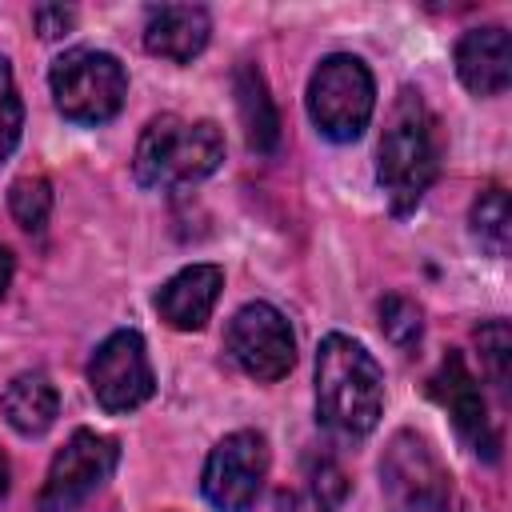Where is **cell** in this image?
<instances>
[{
    "instance_id": "obj_8",
    "label": "cell",
    "mask_w": 512,
    "mask_h": 512,
    "mask_svg": "<svg viewBox=\"0 0 512 512\" xmlns=\"http://www.w3.org/2000/svg\"><path fill=\"white\" fill-rule=\"evenodd\" d=\"M116 460H120V444L112 436L76 428L48 464V476L40 488V512H72L112 476Z\"/></svg>"
},
{
    "instance_id": "obj_18",
    "label": "cell",
    "mask_w": 512,
    "mask_h": 512,
    "mask_svg": "<svg viewBox=\"0 0 512 512\" xmlns=\"http://www.w3.org/2000/svg\"><path fill=\"white\" fill-rule=\"evenodd\" d=\"M8 212L24 232H40L52 216V184L44 176H20L8 188Z\"/></svg>"
},
{
    "instance_id": "obj_2",
    "label": "cell",
    "mask_w": 512,
    "mask_h": 512,
    "mask_svg": "<svg viewBox=\"0 0 512 512\" xmlns=\"http://www.w3.org/2000/svg\"><path fill=\"white\" fill-rule=\"evenodd\" d=\"M440 172V136L436 120L416 88H400L388 108L380 148H376V176L396 216L416 208Z\"/></svg>"
},
{
    "instance_id": "obj_15",
    "label": "cell",
    "mask_w": 512,
    "mask_h": 512,
    "mask_svg": "<svg viewBox=\"0 0 512 512\" xmlns=\"http://www.w3.org/2000/svg\"><path fill=\"white\" fill-rule=\"evenodd\" d=\"M232 92H236V112H240V128L252 152H272L280 144V116L276 104L268 96L264 72L256 64H240L232 76Z\"/></svg>"
},
{
    "instance_id": "obj_20",
    "label": "cell",
    "mask_w": 512,
    "mask_h": 512,
    "mask_svg": "<svg viewBox=\"0 0 512 512\" xmlns=\"http://www.w3.org/2000/svg\"><path fill=\"white\" fill-rule=\"evenodd\" d=\"M476 344H480V364L488 372V380L496 384V392H508V364H512V332L504 320H488L476 328Z\"/></svg>"
},
{
    "instance_id": "obj_12",
    "label": "cell",
    "mask_w": 512,
    "mask_h": 512,
    "mask_svg": "<svg viewBox=\"0 0 512 512\" xmlns=\"http://www.w3.org/2000/svg\"><path fill=\"white\" fill-rule=\"evenodd\" d=\"M456 76L472 96H500L512 80V40L500 24L468 28L456 40Z\"/></svg>"
},
{
    "instance_id": "obj_3",
    "label": "cell",
    "mask_w": 512,
    "mask_h": 512,
    "mask_svg": "<svg viewBox=\"0 0 512 512\" xmlns=\"http://www.w3.org/2000/svg\"><path fill=\"white\" fill-rule=\"evenodd\" d=\"M224 160V136L212 120H180L156 116L140 132L132 176L144 188H184L212 176Z\"/></svg>"
},
{
    "instance_id": "obj_17",
    "label": "cell",
    "mask_w": 512,
    "mask_h": 512,
    "mask_svg": "<svg viewBox=\"0 0 512 512\" xmlns=\"http://www.w3.org/2000/svg\"><path fill=\"white\" fill-rule=\"evenodd\" d=\"M472 236L480 240V248L488 256H508L512 244V208H508V192L504 188H484L472 200Z\"/></svg>"
},
{
    "instance_id": "obj_23",
    "label": "cell",
    "mask_w": 512,
    "mask_h": 512,
    "mask_svg": "<svg viewBox=\"0 0 512 512\" xmlns=\"http://www.w3.org/2000/svg\"><path fill=\"white\" fill-rule=\"evenodd\" d=\"M276 512H332V500L316 488H300V492H284L276 500Z\"/></svg>"
},
{
    "instance_id": "obj_11",
    "label": "cell",
    "mask_w": 512,
    "mask_h": 512,
    "mask_svg": "<svg viewBox=\"0 0 512 512\" xmlns=\"http://www.w3.org/2000/svg\"><path fill=\"white\" fill-rule=\"evenodd\" d=\"M428 392L432 400L452 416L456 432L468 440L472 452H480L484 460H496L500 456V436L492 428V416H488V400L480 392V380L472 376V368L464 364L460 352H448L440 360V368L432 372L428 380Z\"/></svg>"
},
{
    "instance_id": "obj_16",
    "label": "cell",
    "mask_w": 512,
    "mask_h": 512,
    "mask_svg": "<svg viewBox=\"0 0 512 512\" xmlns=\"http://www.w3.org/2000/svg\"><path fill=\"white\" fill-rule=\"evenodd\" d=\"M4 420L20 432V436H40L52 428L56 412H60V392L44 372H20L8 388H4Z\"/></svg>"
},
{
    "instance_id": "obj_6",
    "label": "cell",
    "mask_w": 512,
    "mask_h": 512,
    "mask_svg": "<svg viewBox=\"0 0 512 512\" xmlns=\"http://www.w3.org/2000/svg\"><path fill=\"white\" fill-rule=\"evenodd\" d=\"M376 108V80L360 56L336 52L324 56L308 80V116L320 128V136L348 144L356 140Z\"/></svg>"
},
{
    "instance_id": "obj_10",
    "label": "cell",
    "mask_w": 512,
    "mask_h": 512,
    "mask_svg": "<svg viewBox=\"0 0 512 512\" xmlns=\"http://www.w3.org/2000/svg\"><path fill=\"white\" fill-rule=\"evenodd\" d=\"M228 356L252 376V380H280L296 364V336L280 308L252 300L228 320Z\"/></svg>"
},
{
    "instance_id": "obj_19",
    "label": "cell",
    "mask_w": 512,
    "mask_h": 512,
    "mask_svg": "<svg viewBox=\"0 0 512 512\" xmlns=\"http://www.w3.org/2000/svg\"><path fill=\"white\" fill-rule=\"evenodd\" d=\"M380 332L400 348V352H412L424 336V312L416 300L408 296H384L380 300Z\"/></svg>"
},
{
    "instance_id": "obj_5",
    "label": "cell",
    "mask_w": 512,
    "mask_h": 512,
    "mask_svg": "<svg viewBox=\"0 0 512 512\" xmlns=\"http://www.w3.org/2000/svg\"><path fill=\"white\" fill-rule=\"evenodd\" d=\"M48 84H52V100L60 116L72 124H104L120 112L128 96L124 64L100 48H72L56 56Z\"/></svg>"
},
{
    "instance_id": "obj_9",
    "label": "cell",
    "mask_w": 512,
    "mask_h": 512,
    "mask_svg": "<svg viewBox=\"0 0 512 512\" xmlns=\"http://www.w3.org/2000/svg\"><path fill=\"white\" fill-rule=\"evenodd\" d=\"M88 388L104 412H132L156 392L144 336L132 328L112 332L88 360Z\"/></svg>"
},
{
    "instance_id": "obj_4",
    "label": "cell",
    "mask_w": 512,
    "mask_h": 512,
    "mask_svg": "<svg viewBox=\"0 0 512 512\" xmlns=\"http://www.w3.org/2000/svg\"><path fill=\"white\" fill-rule=\"evenodd\" d=\"M380 492L388 512H468L448 464L432 440L412 428L388 440L380 460Z\"/></svg>"
},
{
    "instance_id": "obj_1",
    "label": "cell",
    "mask_w": 512,
    "mask_h": 512,
    "mask_svg": "<svg viewBox=\"0 0 512 512\" xmlns=\"http://www.w3.org/2000/svg\"><path fill=\"white\" fill-rule=\"evenodd\" d=\"M384 412V372L372 352L344 336L328 332L316 352V416L336 436H368Z\"/></svg>"
},
{
    "instance_id": "obj_13",
    "label": "cell",
    "mask_w": 512,
    "mask_h": 512,
    "mask_svg": "<svg viewBox=\"0 0 512 512\" xmlns=\"http://www.w3.org/2000/svg\"><path fill=\"white\" fill-rule=\"evenodd\" d=\"M224 288V272L216 264H192L180 268L172 280H164V288L156 292V312L164 324H172L176 332H196L208 324L216 300Z\"/></svg>"
},
{
    "instance_id": "obj_21",
    "label": "cell",
    "mask_w": 512,
    "mask_h": 512,
    "mask_svg": "<svg viewBox=\"0 0 512 512\" xmlns=\"http://www.w3.org/2000/svg\"><path fill=\"white\" fill-rule=\"evenodd\" d=\"M20 128H24V104H20V92H16L12 64L0 56V164L20 144Z\"/></svg>"
},
{
    "instance_id": "obj_25",
    "label": "cell",
    "mask_w": 512,
    "mask_h": 512,
    "mask_svg": "<svg viewBox=\"0 0 512 512\" xmlns=\"http://www.w3.org/2000/svg\"><path fill=\"white\" fill-rule=\"evenodd\" d=\"M8 496V456L0 452V500Z\"/></svg>"
},
{
    "instance_id": "obj_22",
    "label": "cell",
    "mask_w": 512,
    "mask_h": 512,
    "mask_svg": "<svg viewBox=\"0 0 512 512\" xmlns=\"http://www.w3.org/2000/svg\"><path fill=\"white\" fill-rule=\"evenodd\" d=\"M32 20H36L40 40H60V36L72 32L76 8H68V4H36V8H32Z\"/></svg>"
},
{
    "instance_id": "obj_24",
    "label": "cell",
    "mask_w": 512,
    "mask_h": 512,
    "mask_svg": "<svg viewBox=\"0 0 512 512\" xmlns=\"http://www.w3.org/2000/svg\"><path fill=\"white\" fill-rule=\"evenodd\" d=\"M12 268H16V264H12V252L0 244V300H4V292H8V284H12Z\"/></svg>"
},
{
    "instance_id": "obj_14",
    "label": "cell",
    "mask_w": 512,
    "mask_h": 512,
    "mask_svg": "<svg viewBox=\"0 0 512 512\" xmlns=\"http://www.w3.org/2000/svg\"><path fill=\"white\" fill-rule=\"evenodd\" d=\"M212 20L200 4H156L144 12V48L160 60L188 64L204 52Z\"/></svg>"
},
{
    "instance_id": "obj_7",
    "label": "cell",
    "mask_w": 512,
    "mask_h": 512,
    "mask_svg": "<svg viewBox=\"0 0 512 512\" xmlns=\"http://www.w3.org/2000/svg\"><path fill=\"white\" fill-rule=\"evenodd\" d=\"M268 476V440L252 428L228 432L204 460L200 492L220 512H248Z\"/></svg>"
}]
</instances>
